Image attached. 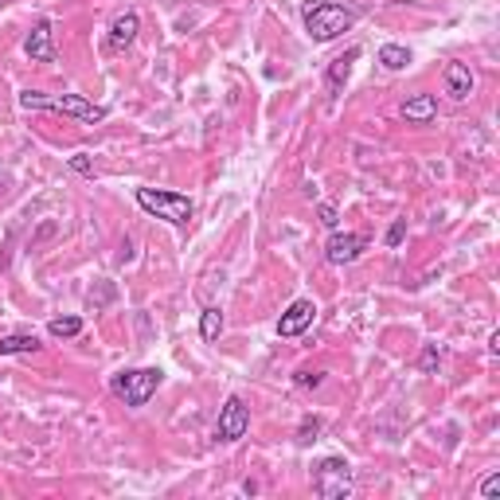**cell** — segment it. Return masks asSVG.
<instances>
[{
  "label": "cell",
  "mask_w": 500,
  "mask_h": 500,
  "mask_svg": "<svg viewBox=\"0 0 500 500\" xmlns=\"http://www.w3.org/2000/svg\"><path fill=\"white\" fill-rule=\"evenodd\" d=\"M20 110H55V114H67V117H79L87 125H98L106 122V106H94L87 102L82 94H43V90H20Z\"/></svg>",
  "instance_id": "obj_1"
},
{
  "label": "cell",
  "mask_w": 500,
  "mask_h": 500,
  "mask_svg": "<svg viewBox=\"0 0 500 500\" xmlns=\"http://www.w3.org/2000/svg\"><path fill=\"white\" fill-rule=\"evenodd\" d=\"M403 117L414 122V125L434 122V117H438V98H434V94H414V98L403 102Z\"/></svg>",
  "instance_id": "obj_13"
},
{
  "label": "cell",
  "mask_w": 500,
  "mask_h": 500,
  "mask_svg": "<svg viewBox=\"0 0 500 500\" xmlns=\"http://www.w3.org/2000/svg\"><path fill=\"white\" fill-rule=\"evenodd\" d=\"M43 344L35 332H12V337H0V356H32L40 352Z\"/></svg>",
  "instance_id": "obj_14"
},
{
  "label": "cell",
  "mask_w": 500,
  "mask_h": 500,
  "mask_svg": "<svg viewBox=\"0 0 500 500\" xmlns=\"http://www.w3.org/2000/svg\"><path fill=\"white\" fill-rule=\"evenodd\" d=\"M473 87H477V79H473V70L466 63H446V94L454 102H466Z\"/></svg>",
  "instance_id": "obj_12"
},
{
  "label": "cell",
  "mask_w": 500,
  "mask_h": 500,
  "mask_svg": "<svg viewBox=\"0 0 500 500\" xmlns=\"http://www.w3.org/2000/svg\"><path fill=\"white\" fill-rule=\"evenodd\" d=\"M313 493L320 500H344L352 493V466L344 458H320L313 466Z\"/></svg>",
  "instance_id": "obj_5"
},
{
  "label": "cell",
  "mask_w": 500,
  "mask_h": 500,
  "mask_svg": "<svg viewBox=\"0 0 500 500\" xmlns=\"http://www.w3.org/2000/svg\"><path fill=\"white\" fill-rule=\"evenodd\" d=\"M0 5H5V0H0Z\"/></svg>",
  "instance_id": "obj_25"
},
{
  "label": "cell",
  "mask_w": 500,
  "mask_h": 500,
  "mask_svg": "<svg viewBox=\"0 0 500 500\" xmlns=\"http://www.w3.org/2000/svg\"><path fill=\"white\" fill-rule=\"evenodd\" d=\"M313 317H317V305L309 301V297H297V301L278 317V337H285V340L301 337V332L313 325Z\"/></svg>",
  "instance_id": "obj_8"
},
{
  "label": "cell",
  "mask_w": 500,
  "mask_h": 500,
  "mask_svg": "<svg viewBox=\"0 0 500 500\" xmlns=\"http://www.w3.org/2000/svg\"><path fill=\"white\" fill-rule=\"evenodd\" d=\"M250 431V407L243 395H227V403L219 407V419H216V438L219 442H239Z\"/></svg>",
  "instance_id": "obj_6"
},
{
  "label": "cell",
  "mask_w": 500,
  "mask_h": 500,
  "mask_svg": "<svg viewBox=\"0 0 500 500\" xmlns=\"http://www.w3.org/2000/svg\"><path fill=\"white\" fill-rule=\"evenodd\" d=\"M137 208L149 211V216H157L164 223H172V227H188L196 216L192 199H188L184 192H169V188H137Z\"/></svg>",
  "instance_id": "obj_3"
},
{
  "label": "cell",
  "mask_w": 500,
  "mask_h": 500,
  "mask_svg": "<svg viewBox=\"0 0 500 500\" xmlns=\"http://www.w3.org/2000/svg\"><path fill=\"white\" fill-rule=\"evenodd\" d=\"M223 332V309L219 305H208L204 313H199V337H204L208 344H216Z\"/></svg>",
  "instance_id": "obj_15"
},
{
  "label": "cell",
  "mask_w": 500,
  "mask_h": 500,
  "mask_svg": "<svg viewBox=\"0 0 500 500\" xmlns=\"http://www.w3.org/2000/svg\"><path fill=\"white\" fill-rule=\"evenodd\" d=\"M317 216H320V223H325V227L337 231V223H340V219H337V208H332V204H320V208H317Z\"/></svg>",
  "instance_id": "obj_24"
},
{
  "label": "cell",
  "mask_w": 500,
  "mask_h": 500,
  "mask_svg": "<svg viewBox=\"0 0 500 500\" xmlns=\"http://www.w3.org/2000/svg\"><path fill=\"white\" fill-rule=\"evenodd\" d=\"M367 235H356V231H344V235H332V239L325 243V258L332 262V266H348V262H356L367 250Z\"/></svg>",
  "instance_id": "obj_7"
},
{
  "label": "cell",
  "mask_w": 500,
  "mask_h": 500,
  "mask_svg": "<svg viewBox=\"0 0 500 500\" xmlns=\"http://www.w3.org/2000/svg\"><path fill=\"white\" fill-rule=\"evenodd\" d=\"M317 434H320V419H317V414L301 419V426H297V442L309 446V442H317Z\"/></svg>",
  "instance_id": "obj_19"
},
{
  "label": "cell",
  "mask_w": 500,
  "mask_h": 500,
  "mask_svg": "<svg viewBox=\"0 0 500 500\" xmlns=\"http://www.w3.org/2000/svg\"><path fill=\"white\" fill-rule=\"evenodd\" d=\"M301 23L309 32V40L313 43H329L337 40V35H344L356 23V12L337 5V0H313V5L301 8Z\"/></svg>",
  "instance_id": "obj_2"
},
{
  "label": "cell",
  "mask_w": 500,
  "mask_h": 500,
  "mask_svg": "<svg viewBox=\"0 0 500 500\" xmlns=\"http://www.w3.org/2000/svg\"><path fill=\"white\" fill-rule=\"evenodd\" d=\"M23 55L32 59V63H55V43H51V20H35L28 40H23Z\"/></svg>",
  "instance_id": "obj_9"
},
{
  "label": "cell",
  "mask_w": 500,
  "mask_h": 500,
  "mask_svg": "<svg viewBox=\"0 0 500 500\" xmlns=\"http://www.w3.org/2000/svg\"><path fill=\"white\" fill-rule=\"evenodd\" d=\"M164 384V372L161 367H129V372H117L110 379V391L117 399L125 403V407H145V403L157 395V387Z\"/></svg>",
  "instance_id": "obj_4"
},
{
  "label": "cell",
  "mask_w": 500,
  "mask_h": 500,
  "mask_svg": "<svg viewBox=\"0 0 500 500\" xmlns=\"http://www.w3.org/2000/svg\"><path fill=\"white\" fill-rule=\"evenodd\" d=\"M379 63H384L387 70H407L411 67V51L403 43H384V47H379Z\"/></svg>",
  "instance_id": "obj_16"
},
{
  "label": "cell",
  "mask_w": 500,
  "mask_h": 500,
  "mask_svg": "<svg viewBox=\"0 0 500 500\" xmlns=\"http://www.w3.org/2000/svg\"><path fill=\"white\" fill-rule=\"evenodd\" d=\"M403 235H407V223H403V219H395V223H391V227H387L384 243H387V246H399V243H403Z\"/></svg>",
  "instance_id": "obj_22"
},
{
  "label": "cell",
  "mask_w": 500,
  "mask_h": 500,
  "mask_svg": "<svg viewBox=\"0 0 500 500\" xmlns=\"http://www.w3.org/2000/svg\"><path fill=\"white\" fill-rule=\"evenodd\" d=\"M485 500H493V496H500V473H489V477L481 481V489H477Z\"/></svg>",
  "instance_id": "obj_23"
},
{
  "label": "cell",
  "mask_w": 500,
  "mask_h": 500,
  "mask_svg": "<svg viewBox=\"0 0 500 500\" xmlns=\"http://www.w3.org/2000/svg\"><path fill=\"white\" fill-rule=\"evenodd\" d=\"M438 364H442V348H438V344H426L422 356H419L422 375H434V372H438Z\"/></svg>",
  "instance_id": "obj_18"
},
{
  "label": "cell",
  "mask_w": 500,
  "mask_h": 500,
  "mask_svg": "<svg viewBox=\"0 0 500 500\" xmlns=\"http://www.w3.org/2000/svg\"><path fill=\"white\" fill-rule=\"evenodd\" d=\"M137 32H141V16L137 12H122V16H114V23H110L106 47H110V51H125V47L137 40Z\"/></svg>",
  "instance_id": "obj_11"
},
{
  "label": "cell",
  "mask_w": 500,
  "mask_h": 500,
  "mask_svg": "<svg viewBox=\"0 0 500 500\" xmlns=\"http://www.w3.org/2000/svg\"><path fill=\"white\" fill-rule=\"evenodd\" d=\"M47 332H51L55 340H75L82 332V317H55L51 325H47Z\"/></svg>",
  "instance_id": "obj_17"
},
{
  "label": "cell",
  "mask_w": 500,
  "mask_h": 500,
  "mask_svg": "<svg viewBox=\"0 0 500 500\" xmlns=\"http://www.w3.org/2000/svg\"><path fill=\"white\" fill-rule=\"evenodd\" d=\"M70 169H75L79 176H94V164H90V153H75V157H70Z\"/></svg>",
  "instance_id": "obj_20"
},
{
  "label": "cell",
  "mask_w": 500,
  "mask_h": 500,
  "mask_svg": "<svg viewBox=\"0 0 500 500\" xmlns=\"http://www.w3.org/2000/svg\"><path fill=\"white\" fill-rule=\"evenodd\" d=\"M293 379H297V387H320V384H325V372H309V367H305V372H297Z\"/></svg>",
  "instance_id": "obj_21"
},
{
  "label": "cell",
  "mask_w": 500,
  "mask_h": 500,
  "mask_svg": "<svg viewBox=\"0 0 500 500\" xmlns=\"http://www.w3.org/2000/svg\"><path fill=\"white\" fill-rule=\"evenodd\" d=\"M360 59V47H348L344 55H337L329 63V70H325V90H329V98H337V94L348 87V79H352V63Z\"/></svg>",
  "instance_id": "obj_10"
}]
</instances>
